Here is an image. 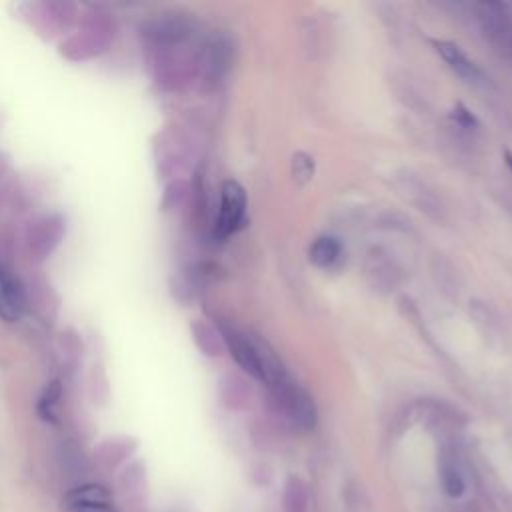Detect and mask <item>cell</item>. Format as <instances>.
Segmentation results:
<instances>
[{
	"instance_id": "1",
	"label": "cell",
	"mask_w": 512,
	"mask_h": 512,
	"mask_svg": "<svg viewBox=\"0 0 512 512\" xmlns=\"http://www.w3.org/2000/svg\"><path fill=\"white\" fill-rule=\"evenodd\" d=\"M262 380L272 392L276 404L282 408L286 418L302 428L310 430L316 424V408L312 398L292 380V376L284 370V366L270 354L262 350Z\"/></svg>"
},
{
	"instance_id": "2",
	"label": "cell",
	"mask_w": 512,
	"mask_h": 512,
	"mask_svg": "<svg viewBox=\"0 0 512 512\" xmlns=\"http://www.w3.org/2000/svg\"><path fill=\"white\" fill-rule=\"evenodd\" d=\"M246 206H248V198H246L244 186L236 180H226L220 190V210L214 226V234L220 240L232 236L242 226L246 216Z\"/></svg>"
},
{
	"instance_id": "3",
	"label": "cell",
	"mask_w": 512,
	"mask_h": 512,
	"mask_svg": "<svg viewBox=\"0 0 512 512\" xmlns=\"http://www.w3.org/2000/svg\"><path fill=\"white\" fill-rule=\"evenodd\" d=\"M66 512H114L112 494L100 484H82L62 498Z\"/></svg>"
},
{
	"instance_id": "4",
	"label": "cell",
	"mask_w": 512,
	"mask_h": 512,
	"mask_svg": "<svg viewBox=\"0 0 512 512\" xmlns=\"http://www.w3.org/2000/svg\"><path fill=\"white\" fill-rule=\"evenodd\" d=\"M224 342L236 360V364L248 372L252 378L262 380V350L252 344L244 334H240L236 328H222Z\"/></svg>"
},
{
	"instance_id": "5",
	"label": "cell",
	"mask_w": 512,
	"mask_h": 512,
	"mask_svg": "<svg viewBox=\"0 0 512 512\" xmlns=\"http://www.w3.org/2000/svg\"><path fill=\"white\" fill-rule=\"evenodd\" d=\"M26 310L24 286L12 270L0 266V318L4 322H18Z\"/></svg>"
},
{
	"instance_id": "6",
	"label": "cell",
	"mask_w": 512,
	"mask_h": 512,
	"mask_svg": "<svg viewBox=\"0 0 512 512\" xmlns=\"http://www.w3.org/2000/svg\"><path fill=\"white\" fill-rule=\"evenodd\" d=\"M436 52L442 56V60L466 82H472V84H480V82H486V76L484 72L480 70V66L454 42H448V40H434L432 42Z\"/></svg>"
},
{
	"instance_id": "7",
	"label": "cell",
	"mask_w": 512,
	"mask_h": 512,
	"mask_svg": "<svg viewBox=\"0 0 512 512\" xmlns=\"http://www.w3.org/2000/svg\"><path fill=\"white\" fill-rule=\"evenodd\" d=\"M478 16H480V24L482 30L486 32V36H490L492 42L498 44H510L512 38V26L508 20V6L502 2H482L478 6Z\"/></svg>"
},
{
	"instance_id": "8",
	"label": "cell",
	"mask_w": 512,
	"mask_h": 512,
	"mask_svg": "<svg viewBox=\"0 0 512 512\" xmlns=\"http://www.w3.org/2000/svg\"><path fill=\"white\" fill-rule=\"evenodd\" d=\"M438 478H440V486L442 490L450 496V498H460L464 494V476L454 460L452 454H442L440 458V466H438Z\"/></svg>"
},
{
	"instance_id": "9",
	"label": "cell",
	"mask_w": 512,
	"mask_h": 512,
	"mask_svg": "<svg viewBox=\"0 0 512 512\" xmlns=\"http://www.w3.org/2000/svg\"><path fill=\"white\" fill-rule=\"evenodd\" d=\"M340 254H342V244L334 236H318L308 250L310 262L316 264L318 268L334 266L340 260Z\"/></svg>"
},
{
	"instance_id": "10",
	"label": "cell",
	"mask_w": 512,
	"mask_h": 512,
	"mask_svg": "<svg viewBox=\"0 0 512 512\" xmlns=\"http://www.w3.org/2000/svg\"><path fill=\"white\" fill-rule=\"evenodd\" d=\"M308 504H310L308 486L298 476H290L282 490L284 512H308Z\"/></svg>"
},
{
	"instance_id": "11",
	"label": "cell",
	"mask_w": 512,
	"mask_h": 512,
	"mask_svg": "<svg viewBox=\"0 0 512 512\" xmlns=\"http://www.w3.org/2000/svg\"><path fill=\"white\" fill-rule=\"evenodd\" d=\"M60 396H62L60 382H58V380H52V382L44 388V392H42V396H40V400H38V414H40L42 420H50V422L56 420V406H58Z\"/></svg>"
},
{
	"instance_id": "12",
	"label": "cell",
	"mask_w": 512,
	"mask_h": 512,
	"mask_svg": "<svg viewBox=\"0 0 512 512\" xmlns=\"http://www.w3.org/2000/svg\"><path fill=\"white\" fill-rule=\"evenodd\" d=\"M292 172H294L296 180H300V182L310 180V176L314 174L312 158L308 154H304V152H296L294 158H292Z\"/></svg>"
},
{
	"instance_id": "13",
	"label": "cell",
	"mask_w": 512,
	"mask_h": 512,
	"mask_svg": "<svg viewBox=\"0 0 512 512\" xmlns=\"http://www.w3.org/2000/svg\"><path fill=\"white\" fill-rule=\"evenodd\" d=\"M452 120H454L458 126H462V128H476V126H478L476 116H474L464 104H460V102L452 108Z\"/></svg>"
},
{
	"instance_id": "14",
	"label": "cell",
	"mask_w": 512,
	"mask_h": 512,
	"mask_svg": "<svg viewBox=\"0 0 512 512\" xmlns=\"http://www.w3.org/2000/svg\"><path fill=\"white\" fill-rule=\"evenodd\" d=\"M504 158H506V164L510 166V170H512V152H506L504 154Z\"/></svg>"
}]
</instances>
